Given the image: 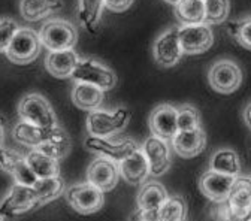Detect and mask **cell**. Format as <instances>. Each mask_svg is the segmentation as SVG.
Instances as JSON below:
<instances>
[{"label":"cell","mask_w":251,"mask_h":221,"mask_svg":"<svg viewBox=\"0 0 251 221\" xmlns=\"http://www.w3.org/2000/svg\"><path fill=\"white\" fill-rule=\"evenodd\" d=\"M75 82H87L93 84L103 91L112 90L117 84V75L112 69L105 66L103 63L93 58H79L76 66L71 75Z\"/></svg>","instance_id":"obj_3"},{"label":"cell","mask_w":251,"mask_h":221,"mask_svg":"<svg viewBox=\"0 0 251 221\" xmlns=\"http://www.w3.org/2000/svg\"><path fill=\"white\" fill-rule=\"evenodd\" d=\"M179 27H172L166 30L155 39L152 47L154 61L162 68H172L181 60L184 51L179 42Z\"/></svg>","instance_id":"obj_10"},{"label":"cell","mask_w":251,"mask_h":221,"mask_svg":"<svg viewBox=\"0 0 251 221\" xmlns=\"http://www.w3.org/2000/svg\"><path fill=\"white\" fill-rule=\"evenodd\" d=\"M72 102L82 111H94L103 102V90L87 82H75L72 90Z\"/></svg>","instance_id":"obj_22"},{"label":"cell","mask_w":251,"mask_h":221,"mask_svg":"<svg viewBox=\"0 0 251 221\" xmlns=\"http://www.w3.org/2000/svg\"><path fill=\"white\" fill-rule=\"evenodd\" d=\"M3 138H5V130H3L2 123H0V147H2V144H3Z\"/></svg>","instance_id":"obj_37"},{"label":"cell","mask_w":251,"mask_h":221,"mask_svg":"<svg viewBox=\"0 0 251 221\" xmlns=\"http://www.w3.org/2000/svg\"><path fill=\"white\" fill-rule=\"evenodd\" d=\"M142 151L147 155V160L150 163V175L160 176L169 169L171 151H169L168 141L152 135L145 139L142 145Z\"/></svg>","instance_id":"obj_14"},{"label":"cell","mask_w":251,"mask_h":221,"mask_svg":"<svg viewBox=\"0 0 251 221\" xmlns=\"http://www.w3.org/2000/svg\"><path fill=\"white\" fill-rule=\"evenodd\" d=\"M42 45L48 51L71 49L78 41V31L75 25L65 20H48L39 31Z\"/></svg>","instance_id":"obj_2"},{"label":"cell","mask_w":251,"mask_h":221,"mask_svg":"<svg viewBox=\"0 0 251 221\" xmlns=\"http://www.w3.org/2000/svg\"><path fill=\"white\" fill-rule=\"evenodd\" d=\"M0 169L12 175L18 184L33 187L35 182L38 181V176L30 169L25 157L3 147H0Z\"/></svg>","instance_id":"obj_13"},{"label":"cell","mask_w":251,"mask_h":221,"mask_svg":"<svg viewBox=\"0 0 251 221\" xmlns=\"http://www.w3.org/2000/svg\"><path fill=\"white\" fill-rule=\"evenodd\" d=\"M205 5V23L222 24L229 18L230 12V2L229 0H203Z\"/></svg>","instance_id":"obj_31"},{"label":"cell","mask_w":251,"mask_h":221,"mask_svg":"<svg viewBox=\"0 0 251 221\" xmlns=\"http://www.w3.org/2000/svg\"><path fill=\"white\" fill-rule=\"evenodd\" d=\"M78 60L79 58L74 51V48L50 51V54L45 58V66L52 76L58 79H65V78H71Z\"/></svg>","instance_id":"obj_21"},{"label":"cell","mask_w":251,"mask_h":221,"mask_svg":"<svg viewBox=\"0 0 251 221\" xmlns=\"http://www.w3.org/2000/svg\"><path fill=\"white\" fill-rule=\"evenodd\" d=\"M244 121L248 125V129H251V103H248L244 109Z\"/></svg>","instance_id":"obj_36"},{"label":"cell","mask_w":251,"mask_h":221,"mask_svg":"<svg viewBox=\"0 0 251 221\" xmlns=\"http://www.w3.org/2000/svg\"><path fill=\"white\" fill-rule=\"evenodd\" d=\"M233 38L247 49H251V17L235 23L230 28Z\"/></svg>","instance_id":"obj_33"},{"label":"cell","mask_w":251,"mask_h":221,"mask_svg":"<svg viewBox=\"0 0 251 221\" xmlns=\"http://www.w3.org/2000/svg\"><path fill=\"white\" fill-rule=\"evenodd\" d=\"M85 147L88 151L100 154L102 157H106V159H111L117 163L121 162L130 151L138 148V145L130 139L114 142L106 138L91 136V135H88V138L85 139Z\"/></svg>","instance_id":"obj_16"},{"label":"cell","mask_w":251,"mask_h":221,"mask_svg":"<svg viewBox=\"0 0 251 221\" xmlns=\"http://www.w3.org/2000/svg\"><path fill=\"white\" fill-rule=\"evenodd\" d=\"M238 176L209 169L199 179V188L205 197L212 202H223L230 197Z\"/></svg>","instance_id":"obj_11"},{"label":"cell","mask_w":251,"mask_h":221,"mask_svg":"<svg viewBox=\"0 0 251 221\" xmlns=\"http://www.w3.org/2000/svg\"><path fill=\"white\" fill-rule=\"evenodd\" d=\"M209 166L212 171L222 172V173H229V175H235L238 176L241 172V162L239 157L236 154V151L230 149V148H220L217 149L212 157Z\"/></svg>","instance_id":"obj_27"},{"label":"cell","mask_w":251,"mask_h":221,"mask_svg":"<svg viewBox=\"0 0 251 221\" xmlns=\"http://www.w3.org/2000/svg\"><path fill=\"white\" fill-rule=\"evenodd\" d=\"M25 160H27L30 169L33 171V173L38 178H51V176H57L60 173L58 160L45 154L41 149H36V148L31 149L25 155Z\"/></svg>","instance_id":"obj_24"},{"label":"cell","mask_w":251,"mask_h":221,"mask_svg":"<svg viewBox=\"0 0 251 221\" xmlns=\"http://www.w3.org/2000/svg\"><path fill=\"white\" fill-rule=\"evenodd\" d=\"M54 130H55V125L54 127H41V125L21 120L14 127L12 135L18 144L35 149V148H39L41 145H44L52 136Z\"/></svg>","instance_id":"obj_20"},{"label":"cell","mask_w":251,"mask_h":221,"mask_svg":"<svg viewBox=\"0 0 251 221\" xmlns=\"http://www.w3.org/2000/svg\"><path fill=\"white\" fill-rule=\"evenodd\" d=\"M168 199L166 188L155 181H150L141 187L138 193V208L141 218H157V211Z\"/></svg>","instance_id":"obj_18"},{"label":"cell","mask_w":251,"mask_h":221,"mask_svg":"<svg viewBox=\"0 0 251 221\" xmlns=\"http://www.w3.org/2000/svg\"><path fill=\"white\" fill-rule=\"evenodd\" d=\"M18 115L21 120L41 127H54L57 125V117L50 102L38 93L24 96L18 103Z\"/></svg>","instance_id":"obj_5"},{"label":"cell","mask_w":251,"mask_h":221,"mask_svg":"<svg viewBox=\"0 0 251 221\" xmlns=\"http://www.w3.org/2000/svg\"><path fill=\"white\" fill-rule=\"evenodd\" d=\"M103 8L105 0H78V18L90 33H96Z\"/></svg>","instance_id":"obj_25"},{"label":"cell","mask_w":251,"mask_h":221,"mask_svg":"<svg viewBox=\"0 0 251 221\" xmlns=\"http://www.w3.org/2000/svg\"><path fill=\"white\" fill-rule=\"evenodd\" d=\"M174 12L182 25L205 21L203 0H179L176 5H174Z\"/></svg>","instance_id":"obj_26"},{"label":"cell","mask_w":251,"mask_h":221,"mask_svg":"<svg viewBox=\"0 0 251 221\" xmlns=\"http://www.w3.org/2000/svg\"><path fill=\"white\" fill-rule=\"evenodd\" d=\"M150 129L152 135L171 141L178 132V111L171 105H159L150 115Z\"/></svg>","instance_id":"obj_17"},{"label":"cell","mask_w":251,"mask_h":221,"mask_svg":"<svg viewBox=\"0 0 251 221\" xmlns=\"http://www.w3.org/2000/svg\"><path fill=\"white\" fill-rule=\"evenodd\" d=\"M176 111H178V130H192L201 127L202 118L195 106L182 105Z\"/></svg>","instance_id":"obj_32"},{"label":"cell","mask_w":251,"mask_h":221,"mask_svg":"<svg viewBox=\"0 0 251 221\" xmlns=\"http://www.w3.org/2000/svg\"><path fill=\"white\" fill-rule=\"evenodd\" d=\"M135 0H105V8L112 12H124L127 11Z\"/></svg>","instance_id":"obj_35"},{"label":"cell","mask_w":251,"mask_h":221,"mask_svg":"<svg viewBox=\"0 0 251 221\" xmlns=\"http://www.w3.org/2000/svg\"><path fill=\"white\" fill-rule=\"evenodd\" d=\"M18 28L20 27H18L17 21H14L11 18L0 20V52H6V49Z\"/></svg>","instance_id":"obj_34"},{"label":"cell","mask_w":251,"mask_h":221,"mask_svg":"<svg viewBox=\"0 0 251 221\" xmlns=\"http://www.w3.org/2000/svg\"><path fill=\"white\" fill-rule=\"evenodd\" d=\"M208 81L215 91L229 94L239 88L242 82V72L236 61L230 58H222L217 60L209 68Z\"/></svg>","instance_id":"obj_7"},{"label":"cell","mask_w":251,"mask_h":221,"mask_svg":"<svg viewBox=\"0 0 251 221\" xmlns=\"http://www.w3.org/2000/svg\"><path fill=\"white\" fill-rule=\"evenodd\" d=\"M118 178H120V169L117 162L102 155L94 160L87 169V181L100 188L103 193L112 190L118 182Z\"/></svg>","instance_id":"obj_12"},{"label":"cell","mask_w":251,"mask_h":221,"mask_svg":"<svg viewBox=\"0 0 251 221\" xmlns=\"http://www.w3.org/2000/svg\"><path fill=\"white\" fill-rule=\"evenodd\" d=\"M130 121V111L127 108H118L114 112L94 109L87 117V132L91 136L111 138L120 133Z\"/></svg>","instance_id":"obj_1"},{"label":"cell","mask_w":251,"mask_h":221,"mask_svg":"<svg viewBox=\"0 0 251 221\" xmlns=\"http://www.w3.org/2000/svg\"><path fill=\"white\" fill-rule=\"evenodd\" d=\"M187 218V203L181 196H168L165 203L157 211V220L178 221Z\"/></svg>","instance_id":"obj_30"},{"label":"cell","mask_w":251,"mask_h":221,"mask_svg":"<svg viewBox=\"0 0 251 221\" xmlns=\"http://www.w3.org/2000/svg\"><path fill=\"white\" fill-rule=\"evenodd\" d=\"M165 2L169 3V5H176V3L179 2V0H165Z\"/></svg>","instance_id":"obj_38"},{"label":"cell","mask_w":251,"mask_h":221,"mask_svg":"<svg viewBox=\"0 0 251 221\" xmlns=\"http://www.w3.org/2000/svg\"><path fill=\"white\" fill-rule=\"evenodd\" d=\"M171 144L178 155L184 157V159H192L205 149V132L201 127L192 130H178L171 139Z\"/></svg>","instance_id":"obj_19"},{"label":"cell","mask_w":251,"mask_h":221,"mask_svg":"<svg viewBox=\"0 0 251 221\" xmlns=\"http://www.w3.org/2000/svg\"><path fill=\"white\" fill-rule=\"evenodd\" d=\"M0 220H3V217H2V215H0Z\"/></svg>","instance_id":"obj_39"},{"label":"cell","mask_w":251,"mask_h":221,"mask_svg":"<svg viewBox=\"0 0 251 221\" xmlns=\"http://www.w3.org/2000/svg\"><path fill=\"white\" fill-rule=\"evenodd\" d=\"M66 200L79 214H94L102 209L105 203L103 192L91 182L71 185L66 192Z\"/></svg>","instance_id":"obj_6"},{"label":"cell","mask_w":251,"mask_h":221,"mask_svg":"<svg viewBox=\"0 0 251 221\" xmlns=\"http://www.w3.org/2000/svg\"><path fill=\"white\" fill-rule=\"evenodd\" d=\"M41 48L42 42L39 33L28 27H23L17 30L5 54L15 65H28V63L36 60Z\"/></svg>","instance_id":"obj_4"},{"label":"cell","mask_w":251,"mask_h":221,"mask_svg":"<svg viewBox=\"0 0 251 221\" xmlns=\"http://www.w3.org/2000/svg\"><path fill=\"white\" fill-rule=\"evenodd\" d=\"M179 42L184 54L196 55L208 51L214 42V33L211 25L203 23L198 24H185L179 27Z\"/></svg>","instance_id":"obj_9"},{"label":"cell","mask_w":251,"mask_h":221,"mask_svg":"<svg viewBox=\"0 0 251 221\" xmlns=\"http://www.w3.org/2000/svg\"><path fill=\"white\" fill-rule=\"evenodd\" d=\"M36 149H41L45 154H48V155L54 157V159L60 160L65 155H68L69 151H71V138L61 127L55 125V130H54L52 136L44 145H41Z\"/></svg>","instance_id":"obj_29"},{"label":"cell","mask_w":251,"mask_h":221,"mask_svg":"<svg viewBox=\"0 0 251 221\" xmlns=\"http://www.w3.org/2000/svg\"><path fill=\"white\" fill-rule=\"evenodd\" d=\"M39 206L38 195L35 188L31 185L24 184H15L9 193L5 196V199L0 203V215L3 218L6 217H15L24 212H28Z\"/></svg>","instance_id":"obj_8"},{"label":"cell","mask_w":251,"mask_h":221,"mask_svg":"<svg viewBox=\"0 0 251 221\" xmlns=\"http://www.w3.org/2000/svg\"><path fill=\"white\" fill-rule=\"evenodd\" d=\"M118 169L121 178L127 184L130 185L142 184L145 178L150 175V163L142 148L138 147L133 151H130L121 162H118Z\"/></svg>","instance_id":"obj_15"},{"label":"cell","mask_w":251,"mask_h":221,"mask_svg":"<svg viewBox=\"0 0 251 221\" xmlns=\"http://www.w3.org/2000/svg\"><path fill=\"white\" fill-rule=\"evenodd\" d=\"M33 188L38 195L39 206H42L65 193V181L60 178V175L51 178H38Z\"/></svg>","instance_id":"obj_28"},{"label":"cell","mask_w":251,"mask_h":221,"mask_svg":"<svg viewBox=\"0 0 251 221\" xmlns=\"http://www.w3.org/2000/svg\"><path fill=\"white\" fill-rule=\"evenodd\" d=\"M63 8V0H21L20 12L27 21H39Z\"/></svg>","instance_id":"obj_23"}]
</instances>
